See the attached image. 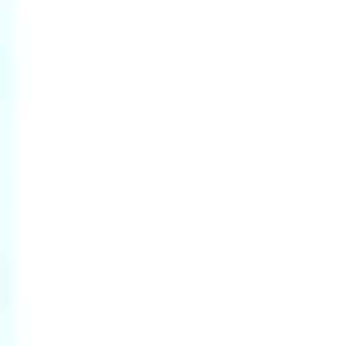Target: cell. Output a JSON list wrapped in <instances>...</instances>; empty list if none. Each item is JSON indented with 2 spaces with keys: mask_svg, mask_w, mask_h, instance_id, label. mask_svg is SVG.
<instances>
[]
</instances>
